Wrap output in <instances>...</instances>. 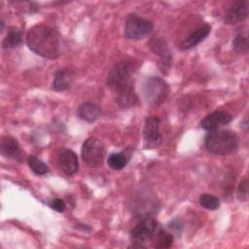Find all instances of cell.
Masks as SVG:
<instances>
[{
    "instance_id": "277c9868",
    "label": "cell",
    "mask_w": 249,
    "mask_h": 249,
    "mask_svg": "<svg viewBox=\"0 0 249 249\" xmlns=\"http://www.w3.org/2000/svg\"><path fill=\"white\" fill-rule=\"evenodd\" d=\"M106 150L103 143L96 137H89L82 145L81 156L83 161L89 167L96 168L102 165Z\"/></svg>"
},
{
    "instance_id": "5bb4252c",
    "label": "cell",
    "mask_w": 249,
    "mask_h": 249,
    "mask_svg": "<svg viewBox=\"0 0 249 249\" xmlns=\"http://www.w3.org/2000/svg\"><path fill=\"white\" fill-rule=\"evenodd\" d=\"M115 94H116V102L124 108L134 106L137 103V96L133 90V87H129L124 89H122L116 92Z\"/></svg>"
},
{
    "instance_id": "7c38bea8",
    "label": "cell",
    "mask_w": 249,
    "mask_h": 249,
    "mask_svg": "<svg viewBox=\"0 0 249 249\" xmlns=\"http://www.w3.org/2000/svg\"><path fill=\"white\" fill-rule=\"evenodd\" d=\"M210 26L209 25H203L196 29L189 37H187L181 44V48L183 50L191 49L197 44H199L201 41H203L208 34L210 33Z\"/></svg>"
},
{
    "instance_id": "3957f363",
    "label": "cell",
    "mask_w": 249,
    "mask_h": 249,
    "mask_svg": "<svg viewBox=\"0 0 249 249\" xmlns=\"http://www.w3.org/2000/svg\"><path fill=\"white\" fill-rule=\"evenodd\" d=\"M135 71V66L130 61H122L116 64L107 76V85L114 92H118L126 88L132 87L131 79Z\"/></svg>"
},
{
    "instance_id": "ffe728a7",
    "label": "cell",
    "mask_w": 249,
    "mask_h": 249,
    "mask_svg": "<svg viewBox=\"0 0 249 249\" xmlns=\"http://www.w3.org/2000/svg\"><path fill=\"white\" fill-rule=\"evenodd\" d=\"M108 165L115 170L123 169L127 162L126 157L123 153H112L107 160Z\"/></svg>"
},
{
    "instance_id": "8fae6325",
    "label": "cell",
    "mask_w": 249,
    "mask_h": 249,
    "mask_svg": "<svg viewBox=\"0 0 249 249\" xmlns=\"http://www.w3.org/2000/svg\"><path fill=\"white\" fill-rule=\"evenodd\" d=\"M143 135L144 140L150 144H155L160 140V120L157 117H149L146 119Z\"/></svg>"
},
{
    "instance_id": "7a4b0ae2",
    "label": "cell",
    "mask_w": 249,
    "mask_h": 249,
    "mask_svg": "<svg viewBox=\"0 0 249 249\" xmlns=\"http://www.w3.org/2000/svg\"><path fill=\"white\" fill-rule=\"evenodd\" d=\"M238 145L236 134L228 129H215L208 132L204 138L206 150L215 155H227L233 152Z\"/></svg>"
},
{
    "instance_id": "9c48e42d",
    "label": "cell",
    "mask_w": 249,
    "mask_h": 249,
    "mask_svg": "<svg viewBox=\"0 0 249 249\" xmlns=\"http://www.w3.org/2000/svg\"><path fill=\"white\" fill-rule=\"evenodd\" d=\"M231 121V116L225 111H215L207 115L201 122L200 126L206 130H215L226 125Z\"/></svg>"
},
{
    "instance_id": "52a82bcc",
    "label": "cell",
    "mask_w": 249,
    "mask_h": 249,
    "mask_svg": "<svg viewBox=\"0 0 249 249\" xmlns=\"http://www.w3.org/2000/svg\"><path fill=\"white\" fill-rule=\"evenodd\" d=\"M158 229L157 221L152 217H147L143 219L135 228L132 229L130 232V237L133 242L138 243L137 247H143L141 243L145 242V240L152 238L154 232Z\"/></svg>"
},
{
    "instance_id": "9a60e30c",
    "label": "cell",
    "mask_w": 249,
    "mask_h": 249,
    "mask_svg": "<svg viewBox=\"0 0 249 249\" xmlns=\"http://www.w3.org/2000/svg\"><path fill=\"white\" fill-rule=\"evenodd\" d=\"M71 83V72L68 69H59L54 74L53 89L56 91H62L69 88Z\"/></svg>"
},
{
    "instance_id": "ac0fdd59",
    "label": "cell",
    "mask_w": 249,
    "mask_h": 249,
    "mask_svg": "<svg viewBox=\"0 0 249 249\" xmlns=\"http://www.w3.org/2000/svg\"><path fill=\"white\" fill-rule=\"evenodd\" d=\"M21 41H22V37H21L20 31L17 28H11L8 31V34L6 35L5 39L3 40L2 46L4 49L16 48L21 44Z\"/></svg>"
},
{
    "instance_id": "d6986e66",
    "label": "cell",
    "mask_w": 249,
    "mask_h": 249,
    "mask_svg": "<svg viewBox=\"0 0 249 249\" xmlns=\"http://www.w3.org/2000/svg\"><path fill=\"white\" fill-rule=\"evenodd\" d=\"M153 48H154L155 53H157L160 57V63L162 64L161 69L168 68L169 64H170V60H171V53L165 46H163V42L156 41L153 45Z\"/></svg>"
},
{
    "instance_id": "d4e9b609",
    "label": "cell",
    "mask_w": 249,
    "mask_h": 249,
    "mask_svg": "<svg viewBox=\"0 0 249 249\" xmlns=\"http://www.w3.org/2000/svg\"><path fill=\"white\" fill-rule=\"evenodd\" d=\"M51 207L57 212H63L66 208V204L61 198H54L51 201Z\"/></svg>"
},
{
    "instance_id": "603a6c76",
    "label": "cell",
    "mask_w": 249,
    "mask_h": 249,
    "mask_svg": "<svg viewBox=\"0 0 249 249\" xmlns=\"http://www.w3.org/2000/svg\"><path fill=\"white\" fill-rule=\"evenodd\" d=\"M199 203L208 210H215L220 206V200L217 196L209 194H203L199 197Z\"/></svg>"
},
{
    "instance_id": "ba28073f",
    "label": "cell",
    "mask_w": 249,
    "mask_h": 249,
    "mask_svg": "<svg viewBox=\"0 0 249 249\" xmlns=\"http://www.w3.org/2000/svg\"><path fill=\"white\" fill-rule=\"evenodd\" d=\"M58 163L62 171L67 175H73L78 171L77 155L70 149L61 148L58 152Z\"/></svg>"
},
{
    "instance_id": "8992f818",
    "label": "cell",
    "mask_w": 249,
    "mask_h": 249,
    "mask_svg": "<svg viewBox=\"0 0 249 249\" xmlns=\"http://www.w3.org/2000/svg\"><path fill=\"white\" fill-rule=\"evenodd\" d=\"M152 29L153 24L150 20L132 14L129 15L125 20L124 35L128 39L140 40L146 37Z\"/></svg>"
},
{
    "instance_id": "cb8c5ba5",
    "label": "cell",
    "mask_w": 249,
    "mask_h": 249,
    "mask_svg": "<svg viewBox=\"0 0 249 249\" xmlns=\"http://www.w3.org/2000/svg\"><path fill=\"white\" fill-rule=\"evenodd\" d=\"M248 196V181L246 178H243L238 185L237 188V197L239 200L244 201L247 199Z\"/></svg>"
},
{
    "instance_id": "2e32d148",
    "label": "cell",
    "mask_w": 249,
    "mask_h": 249,
    "mask_svg": "<svg viewBox=\"0 0 249 249\" xmlns=\"http://www.w3.org/2000/svg\"><path fill=\"white\" fill-rule=\"evenodd\" d=\"M18 151H19V145L15 138L11 136H6L2 138L1 152L5 157H9V158L16 157L18 154Z\"/></svg>"
},
{
    "instance_id": "6da1fadb",
    "label": "cell",
    "mask_w": 249,
    "mask_h": 249,
    "mask_svg": "<svg viewBox=\"0 0 249 249\" xmlns=\"http://www.w3.org/2000/svg\"><path fill=\"white\" fill-rule=\"evenodd\" d=\"M26 44L33 53L43 57L55 58L60 53L58 33L45 24H36L28 30Z\"/></svg>"
},
{
    "instance_id": "e0dca14e",
    "label": "cell",
    "mask_w": 249,
    "mask_h": 249,
    "mask_svg": "<svg viewBox=\"0 0 249 249\" xmlns=\"http://www.w3.org/2000/svg\"><path fill=\"white\" fill-rule=\"evenodd\" d=\"M152 237H154V246L156 248H168L173 243V235L159 228Z\"/></svg>"
},
{
    "instance_id": "7402d4cb",
    "label": "cell",
    "mask_w": 249,
    "mask_h": 249,
    "mask_svg": "<svg viewBox=\"0 0 249 249\" xmlns=\"http://www.w3.org/2000/svg\"><path fill=\"white\" fill-rule=\"evenodd\" d=\"M233 50L238 53H246L248 50V36L247 33H238L232 42Z\"/></svg>"
},
{
    "instance_id": "30bf717a",
    "label": "cell",
    "mask_w": 249,
    "mask_h": 249,
    "mask_svg": "<svg viewBox=\"0 0 249 249\" xmlns=\"http://www.w3.org/2000/svg\"><path fill=\"white\" fill-rule=\"evenodd\" d=\"M248 16V2L244 0L235 1L225 17L227 24H236L243 21Z\"/></svg>"
},
{
    "instance_id": "4fadbf2b",
    "label": "cell",
    "mask_w": 249,
    "mask_h": 249,
    "mask_svg": "<svg viewBox=\"0 0 249 249\" xmlns=\"http://www.w3.org/2000/svg\"><path fill=\"white\" fill-rule=\"evenodd\" d=\"M100 113H101L100 107L90 102H85L81 104L77 110L78 117L81 120L86 121L88 123L94 122L100 116Z\"/></svg>"
},
{
    "instance_id": "5b68a950",
    "label": "cell",
    "mask_w": 249,
    "mask_h": 249,
    "mask_svg": "<svg viewBox=\"0 0 249 249\" xmlns=\"http://www.w3.org/2000/svg\"><path fill=\"white\" fill-rule=\"evenodd\" d=\"M143 94L148 103L159 105L165 100L168 94V86L159 77H150L143 85Z\"/></svg>"
},
{
    "instance_id": "44dd1931",
    "label": "cell",
    "mask_w": 249,
    "mask_h": 249,
    "mask_svg": "<svg viewBox=\"0 0 249 249\" xmlns=\"http://www.w3.org/2000/svg\"><path fill=\"white\" fill-rule=\"evenodd\" d=\"M27 163H28V166L30 167V169L37 175H44L49 170V168L45 164V162H43L41 160H39L38 158H36L34 156L28 157Z\"/></svg>"
},
{
    "instance_id": "484cf974",
    "label": "cell",
    "mask_w": 249,
    "mask_h": 249,
    "mask_svg": "<svg viewBox=\"0 0 249 249\" xmlns=\"http://www.w3.org/2000/svg\"><path fill=\"white\" fill-rule=\"evenodd\" d=\"M171 229L175 230L176 231H181L182 230V225L179 223V221H172L170 223V226H169Z\"/></svg>"
}]
</instances>
